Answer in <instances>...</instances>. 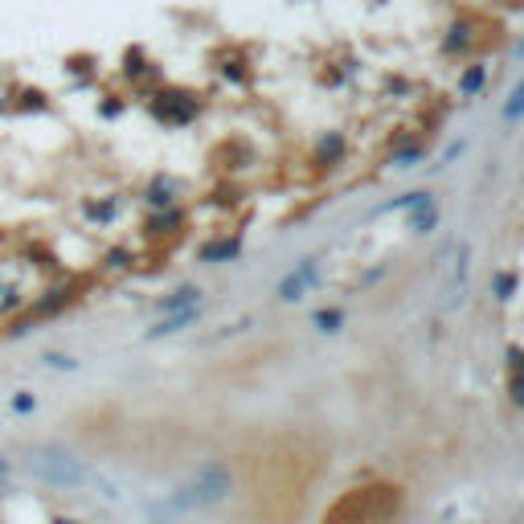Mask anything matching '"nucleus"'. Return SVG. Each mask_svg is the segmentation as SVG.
Segmentation results:
<instances>
[{"label": "nucleus", "instance_id": "f8f14e48", "mask_svg": "<svg viewBox=\"0 0 524 524\" xmlns=\"http://www.w3.org/2000/svg\"><path fill=\"white\" fill-rule=\"evenodd\" d=\"M148 512H152V520H148V524H173V512H168L165 504H152Z\"/></svg>", "mask_w": 524, "mask_h": 524}, {"label": "nucleus", "instance_id": "f03ea898", "mask_svg": "<svg viewBox=\"0 0 524 524\" xmlns=\"http://www.w3.org/2000/svg\"><path fill=\"white\" fill-rule=\"evenodd\" d=\"M230 487H233L230 467H225V463H205V467H197L193 476H189L185 484L176 487L173 495H168V500H165V508H168L173 516L201 512V508L222 504L225 495H230Z\"/></svg>", "mask_w": 524, "mask_h": 524}, {"label": "nucleus", "instance_id": "423d86ee", "mask_svg": "<svg viewBox=\"0 0 524 524\" xmlns=\"http://www.w3.org/2000/svg\"><path fill=\"white\" fill-rule=\"evenodd\" d=\"M173 201H176V185L168 181V176H156L152 185H148V205H156V209H168Z\"/></svg>", "mask_w": 524, "mask_h": 524}, {"label": "nucleus", "instance_id": "9d476101", "mask_svg": "<svg viewBox=\"0 0 524 524\" xmlns=\"http://www.w3.org/2000/svg\"><path fill=\"white\" fill-rule=\"evenodd\" d=\"M119 214V201H107V205H87V217L90 222H107V217Z\"/></svg>", "mask_w": 524, "mask_h": 524}, {"label": "nucleus", "instance_id": "a211bd4d", "mask_svg": "<svg viewBox=\"0 0 524 524\" xmlns=\"http://www.w3.org/2000/svg\"><path fill=\"white\" fill-rule=\"evenodd\" d=\"M512 393H516V401L524 406V381H516V385H512Z\"/></svg>", "mask_w": 524, "mask_h": 524}, {"label": "nucleus", "instance_id": "ddd939ff", "mask_svg": "<svg viewBox=\"0 0 524 524\" xmlns=\"http://www.w3.org/2000/svg\"><path fill=\"white\" fill-rule=\"evenodd\" d=\"M316 324H320L324 332H332L340 324V311H320V316H316Z\"/></svg>", "mask_w": 524, "mask_h": 524}, {"label": "nucleus", "instance_id": "4468645a", "mask_svg": "<svg viewBox=\"0 0 524 524\" xmlns=\"http://www.w3.org/2000/svg\"><path fill=\"white\" fill-rule=\"evenodd\" d=\"M524 111V87H516V95H512V103H508V119H516Z\"/></svg>", "mask_w": 524, "mask_h": 524}, {"label": "nucleus", "instance_id": "1a4fd4ad", "mask_svg": "<svg viewBox=\"0 0 524 524\" xmlns=\"http://www.w3.org/2000/svg\"><path fill=\"white\" fill-rule=\"evenodd\" d=\"M41 360H46L49 369H58V373H74V369H78V360L70 357V352H46Z\"/></svg>", "mask_w": 524, "mask_h": 524}, {"label": "nucleus", "instance_id": "0eeeda50", "mask_svg": "<svg viewBox=\"0 0 524 524\" xmlns=\"http://www.w3.org/2000/svg\"><path fill=\"white\" fill-rule=\"evenodd\" d=\"M311 271H316V266H311V262H303V271H300V275H292V279H283V287H279V295H283V300H295V295L303 292V283L311 279Z\"/></svg>", "mask_w": 524, "mask_h": 524}, {"label": "nucleus", "instance_id": "dca6fc26", "mask_svg": "<svg viewBox=\"0 0 524 524\" xmlns=\"http://www.w3.org/2000/svg\"><path fill=\"white\" fill-rule=\"evenodd\" d=\"M479 78H484V74H479V70H471V74L463 78V90H476V87H479Z\"/></svg>", "mask_w": 524, "mask_h": 524}, {"label": "nucleus", "instance_id": "f3484780", "mask_svg": "<svg viewBox=\"0 0 524 524\" xmlns=\"http://www.w3.org/2000/svg\"><path fill=\"white\" fill-rule=\"evenodd\" d=\"M508 295H512V279L504 275V279H500V300H508Z\"/></svg>", "mask_w": 524, "mask_h": 524}, {"label": "nucleus", "instance_id": "9b49d317", "mask_svg": "<svg viewBox=\"0 0 524 524\" xmlns=\"http://www.w3.org/2000/svg\"><path fill=\"white\" fill-rule=\"evenodd\" d=\"M33 406H38V401H33V393H17V398L9 401L13 414H33Z\"/></svg>", "mask_w": 524, "mask_h": 524}, {"label": "nucleus", "instance_id": "6ab92c4d", "mask_svg": "<svg viewBox=\"0 0 524 524\" xmlns=\"http://www.w3.org/2000/svg\"><path fill=\"white\" fill-rule=\"evenodd\" d=\"M54 524H78V520H54Z\"/></svg>", "mask_w": 524, "mask_h": 524}, {"label": "nucleus", "instance_id": "7ed1b4c3", "mask_svg": "<svg viewBox=\"0 0 524 524\" xmlns=\"http://www.w3.org/2000/svg\"><path fill=\"white\" fill-rule=\"evenodd\" d=\"M156 119H165V123H189L197 115V103L189 95H160L152 103Z\"/></svg>", "mask_w": 524, "mask_h": 524}, {"label": "nucleus", "instance_id": "6e6552de", "mask_svg": "<svg viewBox=\"0 0 524 524\" xmlns=\"http://www.w3.org/2000/svg\"><path fill=\"white\" fill-rule=\"evenodd\" d=\"M233 254H238V242H233V238H230V242L205 246V250H201V258H205V262H225V258H233Z\"/></svg>", "mask_w": 524, "mask_h": 524}, {"label": "nucleus", "instance_id": "2eb2a0df", "mask_svg": "<svg viewBox=\"0 0 524 524\" xmlns=\"http://www.w3.org/2000/svg\"><path fill=\"white\" fill-rule=\"evenodd\" d=\"M430 222H435V209L427 205V214H418V217H414V230H430Z\"/></svg>", "mask_w": 524, "mask_h": 524}, {"label": "nucleus", "instance_id": "39448f33", "mask_svg": "<svg viewBox=\"0 0 524 524\" xmlns=\"http://www.w3.org/2000/svg\"><path fill=\"white\" fill-rule=\"evenodd\" d=\"M201 303V287H176L168 300H160V311H189V308H197Z\"/></svg>", "mask_w": 524, "mask_h": 524}, {"label": "nucleus", "instance_id": "f257e3e1", "mask_svg": "<svg viewBox=\"0 0 524 524\" xmlns=\"http://www.w3.org/2000/svg\"><path fill=\"white\" fill-rule=\"evenodd\" d=\"M25 471H30L38 484L54 487V492H78V487L90 484V467L70 447H62V443H38V447L25 455Z\"/></svg>", "mask_w": 524, "mask_h": 524}, {"label": "nucleus", "instance_id": "20e7f679", "mask_svg": "<svg viewBox=\"0 0 524 524\" xmlns=\"http://www.w3.org/2000/svg\"><path fill=\"white\" fill-rule=\"evenodd\" d=\"M197 320V308H189V311H168L165 320L156 324V328H148V340H160V336H173V332H181V328H189V324Z\"/></svg>", "mask_w": 524, "mask_h": 524}]
</instances>
